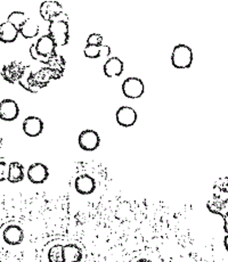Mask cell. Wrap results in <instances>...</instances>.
Masks as SVG:
<instances>
[{
  "label": "cell",
  "mask_w": 228,
  "mask_h": 262,
  "mask_svg": "<svg viewBox=\"0 0 228 262\" xmlns=\"http://www.w3.org/2000/svg\"><path fill=\"white\" fill-rule=\"evenodd\" d=\"M138 262H151V261H149V260H139Z\"/></svg>",
  "instance_id": "25"
},
{
  "label": "cell",
  "mask_w": 228,
  "mask_h": 262,
  "mask_svg": "<svg viewBox=\"0 0 228 262\" xmlns=\"http://www.w3.org/2000/svg\"><path fill=\"white\" fill-rule=\"evenodd\" d=\"M63 6L58 2L54 0H47L40 5V16L43 17L44 21L52 22L54 18L63 14Z\"/></svg>",
  "instance_id": "7"
},
{
  "label": "cell",
  "mask_w": 228,
  "mask_h": 262,
  "mask_svg": "<svg viewBox=\"0 0 228 262\" xmlns=\"http://www.w3.org/2000/svg\"><path fill=\"white\" fill-rule=\"evenodd\" d=\"M49 262H64L63 245H55L48 252Z\"/></svg>",
  "instance_id": "22"
},
{
  "label": "cell",
  "mask_w": 228,
  "mask_h": 262,
  "mask_svg": "<svg viewBox=\"0 0 228 262\" xmlns=\"http://www.w3.org/2000/svg\"><path fill=\"white\" fill-rule=\"evenodd\" d=\"M74 188L81 195H90L96 189V181L89 174H81L74 181Z\"/></svg>",
  "instance_id": "13"
},
{
  "label": "cell",
  "mask_w": 228,
  "mask_h": 262,
  "mask_svg": "<svg viewBox=\"0 0 228 262\" xmlns=\"http://www.w3.org/2000/svg\"><path fill=\"white\" fill-rule=\"evenodd\" d=\"M39 33V25L32 18H28L19 29V34L25 39H32Z\"/></svg>",
  "instance_id": "19"
},
{
  "label": "cell",
  "mask_w": 228,
  "mask_h": 262,
  "mask_svg": "<svg viewBox=\"0 0 228 262\" xmlns=\"http://www.w3.org/2000/svg\"><path fill=\"white\" fill-rule=\"evenodd\" d=\"M49 177V171L47 165L40 162L31 164L28 169V178L32 184L40 185L44 184Z\"/></svg>",
  "instance_id": "8"
},
{
  "label": "cell",
  "mask_w": 228,
  "mask_h": 262,
  "mask_svg": "<svg viewBox=\"0 0 228 262\" xmlns=\"http://www.w3.org/2000/svg\"><path fill=\"white\" fill-rule=\"evenodd\" d=\"M3 238L8 245H18L24 239V233L21 227L17 225L7 226L3 230Z\"/></svg>",
  "instance_id": "11"
},
{
  "label": "cell",
  "mask_w": 228,
  "mask_h": 262,
  "mask_svg": "<svg viewBox=\"0 0 228 262\" xmlns=\"http://www.w3.org/2000/svg\"><path fill=\"white\" fill-rule=\"evenodd\" d=\"M7 173H8V163L5 161H0V181L7 180Z\"/></svg>",
  "instance_id": "24"
},
{
  "label": "cell",
  "mask_w": 228,
  "mask_h": 262,
  "mask_svg": "<svg viewBox=\"0 0 228 262\" xmlns=\"http://www.w3.org/2000/svg\"><path fill=\"white\" fill-rule=\"evenodd\" d=\"M137 118H138V115H137L136 111L133 107H129V106L120 107L118 111H116V114H115L116 122H118L121 127H125V128L133 127V125L136 123Z\"/></svg>",
  "instance_id": "10"
},
{
  "label": "cell",
  "mask_w": 228,
  "mask_h": 262,
  "mask_svg": "<svg viewBox=\"0 0 228 262\" xmlns=\"http://www.w3.org/2000/svg\"><path fill=\"white\" fill-rule=\"evenodd\" d=\"M79 146L81 149L86 150V152H93V150L97 149L100 144L99 135L94 130H84L82 133L79 135Z\"/></svg>",
  "instance_id": "6"
},
{
  "label": "cell",
  "mask_w": 228,
  "mask_h": 262,
  "mask_svg": "<svg viewBox=\"0 0 228 262\" xmlns=\"http://www.w3.org/2000/svg\"><path fill=\"white\" fill-rule=\"evenodd\" d=\"M145 92L144 82L139 78L131 77L126 79L122 83V93L126 97L131 99L140 98Z\"/></svg>",
  "instance_id": "5"
},
{
  "label": "cell",
  "mask_w": 228,
  "mask_h": 262,
  "mask_svg": "<svg viewBox=\"0 0 228 262\" xmlns=\"http://www.w3.org/2000/svg\"><path fill=\"white\" fill-rule=\"evenodd\" d=\"M24 167L19 162H11L8 164L7 180L12 184L21 183L24 179Z\"/></svg>",
  "instance_id": "17"
},
{
  "label": "cell",
  "mask_w": 228,
  "mask_h": 262,
  "mask_svg": "<svg viewBox=\"0 0 228 262\" xmlns=\"http://www.w3.org/2000/svg\"><path fill=\"white\" fill-rule=\"evenodd\" d=\"M65 65H67V62H65L64 57L56 54L47 60V63L45 64V67L49 70L50 73H52L53 80H58L62 78V75L64 74Z\"/></svg>",
  "instance_id": "12"
},
{
  "label": "cell",
  "mask_w": 228,
  "mask_h": 262,
  "mask_svg": "<svg viewBox=\"0 0 228 262\" xmlns=\"http://www.w3.org/2000/svg\"><path fill=\"white\" fill-rule=\"evenodd\" d=\"M27 67L21 62L13 60V62L5 65L2 70V77L5 81L9 83H16L21 80L22 75L24 74Z\"/></svg>",
  "instance_id": "4"
},
{
  "label": "cell",
  "mask_w": 228,
  "mask_h": 262,
  "mask_svg": "<svg viewBox=\"0 0 228 262\" xmlns=\"http://www.w3.org/2000/svg\"><path fill=\"white\" fill-rule=\"evenodd\" d=\"M19 114V107L17 103L14 99L6 98L0 102V119L3 121H11L16 120Z\"/></svg>",
  "instance_id": "9"
},
{
  "label": "cell",
  "mask_w": 228,
  "mask_h": 262,
  "mask_svg": "<svg viewBox=\"0 0 228 262\" xmlns=\"http://www.w3.org/2000/svg\"><path fill=\"white\" fill-rule=\"evenodd\" d=\"M23 131L29 137H38L44 131V122L38 117H28L23 121Z\"/></svg>",
  "instance_id": "14"
},
{
  "label": "cell",
  "mask_w": 228,
  "mask_h": 262,
  "mask_svg": "<svg viewBox=\"0 0 228 262\" xmlns=\"http://www.w3.org/2000/svg\"><path fill=\"white\" fill-rule=\"evenodd\" d=\"M103 45V37L98 33L90 34L87 39V46H102Z\"/></svg>",
  "instance_id": "23"
},
{
  "label": "cell",
  "mask_w": 228,
  "mask_h": 262,
  "mask_svg": "<svg viewBox=\"0 0 228 262\" xmlns=\"http://www.w3.org/2000/svg\"><path fill=\"white\" fill-rule=\"evenodd\" d=\"M56 47L54 39L49 34H44L37 40V42L31 45L30 55L34 60L46 64L50 57L56 55Z\"/></svg>",
  "instance_id": "1"
},
{
  "label": "cell",
  "mask_w": 228,
  "mask_h": 262,
  "mask_svg": "<svg viewBox=\"0 0 228 262\" xmlns=\"http://www.w3.org/2000/svg\"><path fill=\"white\" fill-rule=\"evenodd\" d=\"M171 63L176 69H189L193 63V52L192 48L184 43H179L174 47L171 54Z\"/></svg>",
  "instance_id": "3"
},
{
  "label": "cell",
  "mask_w": 228,
  "mask_h": 262,
  "mask_svg": "<svg viewBox=\"0 0 228 262\" xmlns=\"http://www.w3.org/2000/svg\"><path fill=\"white\" fill-rule=\"evenodd\" d=\"M18 30L9 22L0 24V41L4 43H12L18 37Z\"/></svg>",
  "instance_id": "16"
},
{
  "label": "cell",
  "mask_w": 228,
  "mask_h": 262,
  "mask_svg": "<svg viewBox=\"0 0 228 262\" xmlns=\"http://www.w3.org/2000/svg\"><path fill=\"white\" fill-rule=\"evenodd\" d=\"M2 143H3V139L0 138V147H2Z\"/></svg>",
  "instance_id": "26"
},
{
  "label": "cell",
  "mask_w": 228,
  "mask_h": 262,
  "mask_svg": "<svg viewBox=\"0 0 228 262\" xmlns=\"http://www.w3.org/2000/svg\"><path fill=\"white\" fill-rule=\"evenodd\" d=\"M48 34L54 39L56 46H65L69 43V17L63 13L49 22Z\"/></svg>",
  "instance_id": "2"
},
{
  "label": "cell",
  "mask_w": 228,
  "mask_h": 262,
  "mask_svg": "<svg viewBox=\"0 0 228 262\" xmlns=\"http://www.w3.org/2000/svg\"><path fill=\"white\" fill-rule=\"evenodd\" d=\"M27 19H28V17L25 16V14L23 12H17L16 11V12H13V13L9 14V16L7 18V22L13 24L19 32V29H21L23 23L27 21Z\"/></svg>",
  "instance_id": "21"
},
{
  "label": "cell",
  "mask_w": 228,
  "mask_h": 262,
  "mask_svg": "<svg viewBox=\"0 0 228 262\" xmlns=\"http://www.w3.org/2000/svg\"><path fill=\"white\" fill-rule=\"evenodd\" d=\"M64 262H80L82 260V251L75 244L63 245Z\"/></svg>",
  "instance_id": "18"
},
{
  "label": "cell",
  "mask_w": 228,
  "mask_h": 262,
  "mask_svg": "<svg viewBox=\"0 0 228 262\" xmlns=\"http://www.w3.org/2000/svg\"><path fill=\"white\" fill-rule=\"evenodd\" d=\"M103 71L108 78L120 77L123 72V62L119 57H110L104 64Z\"/></svg>",
  "instance_id": "15"
},
{
  "label": "cell",
  "mask_w": 228,
  "mask_h": 262,
  "mask_svg": "<svg viewBox=\"0 0 228 262\" xmlns=\"http://www.w3.org/2000/svg\"><path fill=\"white\" fill-rule=\"evenodd\" d=\"M84 54L88 58H98L102 56H110L111 48L110 46H86L84 49Z\"/></svg>",
  "instance_id": "20"
}]
</instances>
